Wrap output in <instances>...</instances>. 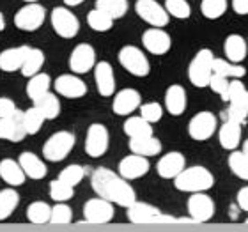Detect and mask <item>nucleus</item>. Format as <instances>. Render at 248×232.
Wrapping results in <instances>:
<instances>
[{
  "instance_id": "obj_1",
  "label": "nucleus",
  "mask_w": 248,
  "mask_h": 232,
  "mask_svg": "<svg viewBox=\"0 0 248 232\" xmlns=\"http://www.w3.org/2000/svg\"><path fill=\"white\" fill-rule=\"evenodd\" d=\"M91 185L99 197H103L117 206L128 207L137 201V193L133 186L128 183V179L110 169H103V167L96 169L91 177Z\"/></svg>"
},
{
  "instance_id": "obj_2",
  "label": "nucleus",
  "mask_w": 248,
  "mask_h": 232,
  "mask_svg": "<svg viewBox=\"0 0 248 232\" xmlns=\"http://www.w3.org/2000/svg\"><path fill=\"white\" fill-rule=\"evenodd\" d=\"M215 185V177L206 167L193 165L186 167L181 174L174 177V186L179 191L186 193H197V191H207Z\"/></svg>"
},
{
  "instance_id": "obj_3",
  "label": "nucleus",
  "mask_w": 248,
  "mask_h": 232,
  "mask_svg": "<svg viewBox=\"0 0 248 232\" xmlns=\"http://www.w3.org/2000/svg\"><path fill=\"white\" fill-rule=\"evenodd\" d=\"M213 62H215V55L211 50L202 48L197 52V55L191 59L190 66H188V78L195 87H209V80L213 77Z\"/></svg>"
},
{
  "instance_id": "obj_4",
  "label": "nucleus",
  "mask_w": 248,
  "mask_h": 232,
  "mask_svg": "<svg viewBox=\"0 0 248 232\" xmlns=\"http://www.w3.org/2000/svg\"><path fill=\"white\" fill-rule=\"evenodd\" d=\"M77 144V137L71 131H57L43 145V156L48 161H62L66 160L69 153Z\"/></svg>"
},
{
  "instance_id": "obj_5",
  "label": "nucleus",
  "mask_w": 248,
  "mask_h": 232,
  "mask_svg": "<svg viewBox=\"0 0 248 232\" xmlns=\"http://www.w3.org/2000/svg\"><path fill=\"white\" fill-rule=\"evenodd\" d=\"M227 103H229V110H227L229 119L238 121V123H245L248 117V91L239 78L231 80Z\"/></svg>"
},
{
  "instance_id": "obj_6",
  "label": "nucleus",
  "mask_w": 248,
  "mask_h": 232,
  "mask_svg": "<svg viewBox=\"0 0 248 232\" xmlns=\"http://www.w3.org/2000/svg\"><path fill=\"white\" fill-rule=\"evenodd\" d=\"M119 62L133 77H147L151 71L149 59L145 57V53L140 48L131 46V45H126L119 50Z\"/></svg>"
},
{
  "instance_id": "obj_7",
  "label": "nucleus",
  "mask_w": 248,
  "mask_h": 232,
  "mask_svg": "<svg viewBox=\"0 0 248 232\" xmlns=\"http://www.w3.org/2000/svg\"><path fill=\"white\" fill-rule=\"evenodd\" d=\"M126 217L129 222L133 223H160V222H177V218L163 215L158 207L151 206L147 202H139L135 201L131 206L126 207Z\"/></svg>"
},
{
  "instance_id": "obj_8",
  "label": "nucleus",
  "mask_w": 248,
  "mask_h": 232,
  "mask_svg": "<svg viewBox=\"0 0 248 232\" xmlns=\"http://www.w3.org/2000/svg\"><path fill=\"white\" fill-rule=\"evenodd\" d=\"M45 18H46V9L37 2H31L15 15V25L23 32H34L41 29Z\"/></svg>"
},
{
  "instance_id": "obj_9",
  "label": "nucleus",
  "mask_w": 248,
  "mask_h": 232,
  "mask_svg": "<svg viewBox=\"0 0 248 232\" xmlns=\"http://www.w3.org/2000/svg\"><path fill=\"white\" fill-rule=\"evenodd\" d=\"M135 11L151 27H161L163 29V27L169 25V20H170V15L167 13L165 5H161L158 0H137Z\"/></svg>"
},
{
  "instance_id": "obj_10",
  "label": "nucleus",
  "mask_w": 248,
  "mask_h": 232,
  "mask_svg": "<svg viewBox=\"0 0 248 232\" xmlns=\"http://www.w3.org/2000/svg\"><path fill=\"white\" fill-rule=\"evenodd\" d=\"M50 21H52L55 34L64 37V39H71L80 31V21L67 7H53Z\"/></svg>"
},
{
  "instance_id": "obj_11",
  "label": "nucleus",
  "mask_w": 248,
  "mask_h": 232,
  "mask_svg": "<svg viewBox=\"0 0 248 232\" xmlns=\"http://www.w3.org/2000/svg\"><path fill=\"white\" fill-rule=\"evenodd\" d=\"M110 135L107 126L99 123H94L89 126L87 135H85V153L91 158H101L108 151Z\"/></svg>"
},
{
  "instance_id": "obj_12",
  "label": "nucleus",
  "mask_w": 248,
  "mask_h": 232,
  "mask_svg": "<svg viewBox=\"0 0 248 232\" xmlns=\"http://www.w3.org/2000/svg\"><path fill=\"white\" fill-rule=\"evenodd\" d=\"M115 204L103 199V197H96V199H89L83 204V220L89 223H108L115 215L114 209Z\"/></svg>"
},
{
  "instance_id": "obj_13",
  "label": "nucleus",
  "mask_w": 248,
  "mask_h": 232,
  "mask_svg": "<svg viewBox=\"0 0 248 232\" xmlns=\"http://www.w3.org/2000/svg\"><path fill=\"white\" fill-rule=\"evenodd\" d=\"M218 128V119L213 112H199L193 115L188 124V133L193 140L197 142H204L209 140L215 135Z\"/></svg>"
},
{
  "instance_id": "obj_14",
  "label": "nucleus",
  "mask_w": 248,
  "mask_h": 232,
  "mask_svg": "<svg viewBox=\"0 0 248 232\" xmlns=\"http://www.w3.org/2000/svg\"><path fill=\"white\" fill-rule=\"evenodd\" d=\"M96 66V50L89 43H80L69 55V69L77 75H85Z\"/></svg>"
},
{
  "instance_id": "obj_15",
  "label": "nucleus",
  "mask_w": 248,
  "mask_h": 232,
  "mask_svg": "<svg viewBox=\"0 0 248 232\" xmlns=\"http://www.w3.org/2000/svg\"><path fill=\"white\" fill-rule=\"evenodd\" d=\"M53 87H55V93L61 94L62 98H67V99H80L87 94V85H85L83 80L78 78L77 73L61 75V77L53 82Z\"/></svg>"
},
{
  "instance_id": "obj_16",
  "label": "nucleus",
  "mask_w": 248,
  "mask_h": 232,
  "mask_svg": "<svg viewBox=\"0 0 248 232\" xmlns=\"http://www.w3.org/2000/svg\"><path fill=\"white\" fill-rule=\"evenodd\" d=\"M142 45L153 55H165L172 46V39L161 27H151L142 34Z\"/></svg>"
},
{
  "instance_id": "obj_17",
  "label": "nucleus",
  "mask_w": 248,
  "mask_h": 232,
  "mask_svg": "<svg viewBox=\"0 0 248 232\" xmlns=\"http://www.w3.org/2000/svg\"><path fill=\"white\" fill-rule=\"evenodd\" d=\"M188 213L190 217L195 220L197 223L207 222L211 220L215 215V202L209 195H206L204 191H197L191 193V197L188 199Z\"/></svg>"
},
{
  "instance_id": "obj_18",
  "label": "nucleus",
  "mask_w": 248,
  "mask_h": 232,
  "mask_svg": "<svg viewBox=\"0 0 248 232\" xmlns=\"http://www.w3.org/2000/svg\"><path fill=\"white\" fill-rule=\"evenodd\" d=\"M27 129L23 126V112L16 110L13 117H0V140L7 142H21L27 137Z\"/></svg>"
},
{
  "instance_id": "obj_19",
  "label": "nucleus",
  "mask_w": 248,
  "mask_h": 232,
  "mask_svg": "<svg viewBox=\"0 0 248 232\" xmlns=\"http://www.w3.org/2000/svg\"><path fill=\"white\" fill-rule=\"evenodd\" d=\"M142 105V96L137 89H123L115 94L112 110L115 115H131Z\"/></svg>"
},
{
  "instance_id": "obj_20",
  "label": "nucleus",
  "mask_w": 248,
  "mask_h": 232,
  "mask_svg": "<svg viewBox=\"0 0 248 232\" xmlns=\"http://www.w3.org/2000/svg\"><path fill=\"white\" fill-rule=\"evenodd\" d=\"M185 169H186V160L179 151L167 153V155L161 156L160 161L156 163V170H158L160 177H163V179H174V177H177Z\"/></svg>"
},
{
  "instance_id": "obj_21",
  "label": "nucleus",
  "mask_w": 248,
  "mask_h": 232,
  "mask_svg": "<svg viewBox=\"0 0 248 232\" xmlns=\"http://www.w3.org/2000/svg\"><path fill=\"white\" fill-rule=\"evenodd\" d=\"M94 80H96V87H98L99 96L110 98L115 94V77L114 69L108 62H96L94 66Z\"/></svg>"
},
{
  "instance_id": "obj_22",
  "label": "nucleus",
  "mask_w": 248,
  "mask_h": 232,
  "mask_svg": "<svg viewBox=\"0 0 248 232\" xmlns=\"http://www.w3.org/2000/svg\"><path fill=\"white\" fill-rule=\"evenodd\" d=\"M147 172H149V161H147L145 156L131 153L129 156H126V158H123L119 161V174L128 181L144 177Z\"/></svg>"
},
{
  "instance_id": "obj_23",
  "label": "nucleus",
  "mask_w": 248,
  "mask_h": 232,
  "mask_svg": "<svg viewBox=\"0 0 248 232\" xmlns=\"http://www.w3.org/2000/svg\"><path fill=\"white\" fill-rule=\"evenodd\" d=\"M29 50H31V46H27V45L4 50L0 53V69L5 73H15L18 69H21Z\"/></svg>"
},
{
  "instance_id": "obj_24",
  "label": "nucleus",
  "mask_w": 248,
  "mask_h": 232,
  "mask_svg": "<svg viewBox=\"0 0 248 232\" xmlns=\"http://www.w3.org/2000/svg\"><path fill=\"white\" fill-rule=\"evenodd\" d=\"M186 105H188V99H186V91L183 85L174 83L165 91V108L170 115H174V117L183 115Z\"/></svg>"
},
{
  "instance_id": "obj_25",
  "label": "nucleus",
  "mask_w": 248,
  "mask_h": 232,
  "mask_svg": "<svg viewBox=\"0 0 248 232\" xmlns=\"http://www.w3.org/2000/svg\"><path fill=\"white\" fill-rule=\"evenodd\" d=\"M18 161H20V165L23 169V172L27 174V177H31V179L39 181L48 174L46 163L39 156L34 155V153H29V151L21 153Z\"/></svg>"
},
{
  "instance_id": "obj_26",
  "label": "nucleus",
  "mask_w": 248,
  "mask_h": 232,
  "mask_svg": "<svg viewBox=\"0 0 248 232\" xmlns=\"http://www.w3.org/2000/svg\"><path fill=\"white\" fill-rule=\"evenodd\" d=\"M218 139H220V144H222L223 149L236 151L239 142H241V123L229 119L227 123H223V126L220 128Z\"/></svg>"
},
{
  "instance_id": "obj_27",
  "label": "nucleus",
  "mask_w": 248,
  "mask_h": 232,
  "mask_svg": "<svg viewBox=\"0 0 248 232\" xmlns=\"http://www.w3.org/2000/svg\"><path fill=\"white\" fill-rule=\"evenodd\" d=\"M0 177L9 186H21L25 183L27 174L21 169L20 161L13 160V158H4L0 161Z\"/></svg>"
},
{
  "instance_id": "obj_28",
  "label": "nucleus",
  "mask_w": 248,
  "mask_h": 232,
  "mask_svg": "<svg viewBox=\"0 0 248 232\" xmlns=\"http://www.w3.org/2000/svg\"><path fill=\"white\" fill-rule=\"evenodd\" d=\"M128 145L131 153L145 156V158L160 155L161 151V142L158 139H155L153 135H149V137H139V139H129Z\"/></svg>"
},
{
  "instance_id": "obj_29",
  "label": "nucleus",
  "mask_w": 248,
  "mask_h": 232,
  "mask_svg": "<svg viewBox=\"0 0 248 232\" xmlns=\"http://www.w3.org/2000/svg\"><path fill=\"white\" fill-rule=\"evenodd\" d=\"M247 50H248L247 41H245L239 34H231V36L225 39V43H223L225 57H227L231 62H236V64L245 61V57H247Z\"/></svg>"
},
{
  "instance_id": "obj_30",
  "label": "nucleus",
  "mask_w": 248,
  "mask_h": 232,
  "mask_svg": "<svg viewBox=\"0 0 248 232\" xmlns=\"http://www.w3.org/2000/svg\"><path fill=\"white\" fill-rule=\"evenodd\" d=\"M50 83H52V78H50V75H46V73H37V75L29 78L25 93H27V96L32 99V103L37 101L41 96H45V94L50 91Z\"/></svg>"
},
{
  "instance_id": "obj_31",
  "label": "nucleus",
  "mask_w": 248,
  "mask_h": 232,
  "mask_svg": "<svg viewBox=\"0 0 248 232\" xmlns=\"http://www.w3.org/2000/svg\"><path fill=\"white\" fill-rule=\"evenodd\" d=\"M124 133L128 135L129 139H139V137H149L153 135V123L145 121L142 115H135V117L126 119V123L123 126Z\"/></svg>"
},
{
  "instance_id": "obj_32",
  "label": "nucleus",
  "mask_w": 248,
  "mask_h": 232,
  "mask_svg": "<svg viewBox=\"0 0 248 232\" xmlns=\"http://www.w3.org/2000/svg\"><path fill=\"white\" fill-rule=\"evenodd\" d=\"M20 204V195L15 188H4L0 190V222H4L16 211Z\"/></svg>"
},
{
  "instance_id": "obj_33",
  "label": "nucleus",
  "mask_w": 248,
  "mask_h": 232,
  "mask_svg": "<svg viewBox=\"0 0 248 232\" xmlns=\"http://www.w3.org/2000/svg\"><path fill=\"white\" fill-rule=\"evenodd\" d=\"M43 66H45V53H43V50H39V48H31L20 71L25 78H31V77H34V75H37V73H41Z\"/></svg>"
},
{
  "instance_id": "obj_34",
  "label": "nucleus",
  "mask_w": 248,
  "mask_h": 232,
  "mask_svg": "<svg viewBox=\"0 0 248 232\" xmlns=\"http://www.w3.org/2000/svg\"><path fill=\"white\" fill-rule=\"evenodd\" d=\"M34 107L41 110V114L45 115L46 121H52V119H57L59 114H61V101H59L57 94H52L48 91L45 96L34 101Z\"/></svg>"
},
{
  "instance_id": "obj_35",
  "label": "nucleus",
  "mask_w": 248,
  "mask_h": 232,
  "mask_svg": "<svg viewBox=\"0 0 248 232\" xmlns=\"http://www.w3.org/2000/svg\"><path fill=\"white\" fill-rule=\"evenodd\" d=\"M114 18L110 15H107L105 11L98 9V7H94L91 13L87 15V23L89 27L96 32H108L112 27H114Z\"/></svg>"
},
{
  "instance_id": "obj_36",
  "label": "nucleus",
  "mask_w": 248,
  "mask_h": 232,
  "mask_svg": "<svg viewBox=\"0 0 248 232\" xmlns=\"http://www.w3.org/2000/svg\"><path fill=\"white\" fill-rule=\"evenodd\" d=\"M50 217H52V206H48L46 202L36 201L27 207V220L32 223H46L50 222Z\"/></svg>"
},
{
  "instance_id": "obj_37",
  "label": "nucleus",
  "mask_w": 248,
  "mask_h": 232,
  "mask_svg": "<svg viewBox=\"0 0 248 232\" xmlns=\"http://www.w3.org/2000/svg\"><path fill=\"white\" fill-rule=\"evenodd\" d=\"M213 71L218 73V75H223L227 78H243L245 77V67L236 64V62H231L229 59H217L213 62Z\"/></svg>"
},
{
  "instance_id": "obj_38",
  "label": "nucleus",
  "mask_w": 248,
  "mask_h": 232,
  "mask_svg": "<svg viewBox=\"0 0 248 232\" xmlns=\"http://www.w3.org/2000/svg\"><path fill=\"white\" fill-rule=\"evenodd\" d=\"M96 7L105 11L114 20H119V18H123L128 13L129 4L128 0H96Z\"/></svg>"
},
{
  "instance_id": "obj_39",
  "label": "nucleus",
  "mask_w": 248,
  "mask_h": 232,
  "mask_svg": "<svg viewBox=\"0 0 248 232\" xmlns=\"http://www.w3.org/2000/svg\"><path fill=\"white\" fill-rule=\"evenodd\" d=\"M45 121H46V119H45V115L41 114V110L37 108V107H32V108L23 112V126H25L29 135L39 133Z\"/></svg>"
},
{
  "instance_id": "obj_40",
  "label": "nucleus",
  "mask_w": 248,
  "mask_h": 232,
  "mask_svg": "<svg viewBox=\"0 0 248 232\" xmlns=\"http://www.w3.org/2000/svg\"><path fill=\"white\" fill-rule=\"evenodd\" d=\"M229 167L239 179L248 181V156L243 151H232L229 155Z\"/></svg>"
},
{
  "instance_id": "obj_41",
  "label": "nucleus",
  "mask_w": 248,
  "mask_h": 232,
  "mask_svg": "<svg viewBox=\"0 0 248 232\" xmlns=\"http://www.w3.org/2000/svg\"><path fill=\"white\" fill-rule=\"evenodd\" d=\"M227 11V0H202L201 13L209 20H217L225 15Z\"/></svg>"
},
{
  "instance_id": "obj_42",
  "label": "nucleus",
  "mask_w": 248,
  "mask_h": 232,
  "mask_svg": "<svg viewBox=\"0 0 248 232\" xmlns=\"http://www.w3.org/2000/svg\"><path fill=\"white\" fill-rule=\"evenodd\" d=\"M73 191H75V186L67 185L59 177L50 183V197L55 202H67L69 199H73Z\"/></svg>"
},
{
  "instance_id": "obj_43",
  "label": "nucleus",
  "mask_w": 248,
  "mask_h": 232,
  "mask_svg": "<svg viewBox=\"0 0 248 232\" xmlns=\"http://www.w3.org/2000/svg\"><path fill=\"white\" fill-rule=\"evenodd\" d=\"M163 5H165L167 13L177 20H186L191 15V7L186 0H165Z\"/></svg>"
},
{
  "instance_id": "obj_44",
  "label": "nucleus",
  "mask_w": 248,
  "mask_h": 232,
  "mask_svg": "<svg viewBox=\"0 0 248 232\" xmlns=\"http://www.w3.org/2000/svg\"><path fill=\"white\" fill-rule=\"evenodd\" d=\"M85 177V169L82 165H67L64 170H61L59 179L67 183L71 186H78L82 183V179Z\"/></svg>"
},
{
  "instance_id": "obj_45",
  "label": "nucleus",
  "mask_w": 248,
  "mask_h": 232,
  "mask_svg": "<svg viewBox=\"0 0 248 232\" xmlns=\"http://www.w3.org/2000/svg\"><path fill=\"white\" fill-rule=\"evenodd\" d=\"M71 220H73V211L66 202H57V204L52 207L50 223H69Z\"/></svg>"
},
{
  "instance_id": "obj_46",
  "label": "nucleus",
  "mask_w": 248,
  "mask_h": 232,
  "mask_svg": "<svg viewBox=\"0 0 248 232\" xmlns=\"http://www.w3.org/2000/svg\"><path fill=\"white\" fill-rule=\"evenodd\" d=\"M209 87H211L213 93H217L222 96L223 101H227L229 96V87H231V80L223 75H218V73H213L211 80H209Z\"/></svg>"
},
{
  "instance_id": "obj_47",
  "label": "nucleus",
  "mask_w": 248,
  "mask_h": 232,
  "mask_svg": "<svg viewBox=\"0 0 248 232\" xmlns=\"http://www.w3.org/2000/svg\"><path fill=\"white\" fill-rule=\"evenodd\" d=\"M140 115L149 121V123H158L163 115V107L158 101H151V103L140 105Z\"/></svg>"
},
{
  "instance_id": "obj_48",
  "label": "nucleus",
  "mask_w": 248,
  "mask_h": 232,
  "mask_svg": "<svg viewBox=\"0 0 248 232\" xmlns=\"http://www.w3.org/2000/svg\"><path fill=\"white\" fill-rule=\"evenodd\" d=\"M16 105H15V101L11 98H5V96H2L0 98V117H13L15 115V112H16Z\"/></svg>"
},
{
  "instance_id": "obj_49",
  "label": "nucleus",
  "mask_w": 248,
  "mask_h": 232,
  "mask_svg": "<svg viewBox=\"0 0 248 232\" xmlns=\"http://www.w3.org/2000/svg\"><path fill=\"white\" fill-rule=\"evenodd\" d=\"M238 206L241 211H248V186L241 188L238 193Z\"/></svg>"
},
{
  "instance_id": "obj_50",
  "label": "nucleus",
  "mask_w": 248,
  "mask_h": 232,
  "mask_svg": "<svg viewBox=\"0 0 248 232\" xmlns=\"http://www.w3.org/2000/svg\"><path fill=\"white\" fill-rule=\"evenodd\" d=\"M232 9L241 16L248 15V0H232Z\"/></svg>"
},
{
  "instance_id": "obj_51",
  "label": "nucleus",
  "mask_w": 248,
  "mask_h": 232,
  "mask_svg": "<svg viewBox=\"0 0 248 232\" xmlns=\"http://www.w3.org/2000/svg\"><path fill=\"white\" fill-rule=\"evenodd\" d=\"M85 0H64V4L67 5V7H77V5L83 4Z\"/></svg>"
},
{
  "instance_id": "obj_52",
  "label": "nucleus",
  "mask_w": 248,
  "mask_h": 232,
  "mask_svg": "<svg viewBox=\"0 0 248 232\" xmlns=\"http://www.w3.org/2000/svg\"><path fill=\"white\" fill-rule=\"evenodd\" d=\"M4 29H5V18H4V15L0 13V32L4 31Z\"/></svg>"
},
{
  "instance_id": "obj_53",
  "label": "nucleus",
  "mask_w": 248,
  "mask_h": 232,
  "mask_svg": "<svg viewBox=\"0 0 248 232\" xmlns=\"http://www.w3.org/2000/svg\"><path fill=\"white\" fill-rule=\"evenodd\" d=\"M243 153H245V155L248 156V139H247V140H245V142H243Z\"/></svg>"
},
{
  "instance_id": "obj_54",
  "label": "nucleus",
  "mask_w": 248,
  "mask_h": 232,
  "mask_svg": "<svg viewBox=\"0 0 248 232\" xmlns=\"http://www.w3.org/2000/svg\"><path fill=\"white\" fill-rule=\"evenodd\" d=\"M23 2H27V4H31V2H39V0H23Z\"/></svg>"
},
{
  "instance_id": "obj_55",
  "label": "nucleus",
  "mask_w": 248,
  "mask_h": 232,
  "mask_svg": "<svg viewBox=\"0 0 248 232\" xmlns=\"http://www.w3.org/2000/svg\"><path fill=\"white\" fill-rule=\"evenodd\" d=\"M247 223H248V218H247Z\"/></svg>"
}]
</instances>
